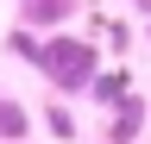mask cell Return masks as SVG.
<instances>
[{
	"label": "cell",
	"mask_w": 151,
	"mask_h": 144,
	"mask_svg": "<svg viewBox=\"0 0 151 144\" xmlns=\"http://www.w3.org/2000/svg\"><path fill=\"white\" fill-rule=\"evenodd\" d=\"M25 13H32V19H63V13H69V0H32Z\"/></svg>",
	"instance_id": "2"
},
{
	"label": "cell",
	"mask_w": 151,
	"mask_h": 144,
	"mask_svg": "<svg viewBox=\"0 0 151 144\" xmlns=\"http://www.w3.org/2000/svg\"><path fill=\"white\" fill-rule=\"evenodd\" d=\"M38 63H44L50 75H63V82H82V75H88V50H82V44H44Z\"/></svg>",
	"instance_id": "1"
}]
</instances>
